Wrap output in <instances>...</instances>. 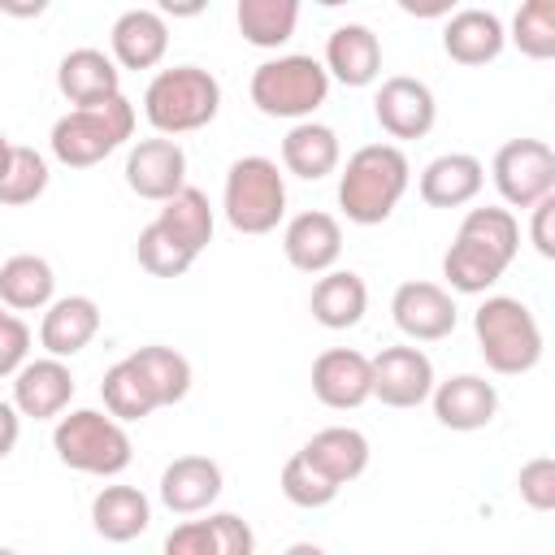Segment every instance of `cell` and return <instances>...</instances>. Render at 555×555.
<instances>
[{"mask_svg":"<svg viewBox=\"0 0 555 555\" xmlns=\"http://www.w3.org/2000/svg\"><path fill=\"white\" fill-rule=\"evenodd\" d=\"M156 225H160L178 247H186L191 256H199V251L212 243V225H217V217H212L208 195H204L199 186H191V182H186L173 199H165V204H160Z\"/></svg>","mask_w":555,"mask_h":555,"instance_id":"obj_30","label":"cell"},{"mask_svg":"<svg viewBox=\"0 0 555 555\" xmlns=\"http://www.w3.org/2000/svg\"><path fill=\"white\" fill-rule=\"evenodd\" d=\"M17 438H22V416H17V408H13V403H4V399H0V460L17 447Z\"/></svg>","mask_w":555,"mask_h":555,"instance_id":"obj_43","label":"cell"},{"mask_svg":"<svg viewBox=\"0 0 555 555\" xmlns=\"http://www.w3.org/2000/svg\"><path fill=\"white\" fill-rule=\"evenodd\" d=\"M117 69H156L169 52V26L160 9H126L108 30Z\"/></svg>","mask_w":555,"mask_h":555,"instance_id":"obj_18","label":"cell"},{"mask_svg":"<svg viewBox=\"0 0 555 555\" xmlns=\"http://www.w3.org/2000/svg\"><path fill=\"white\" fill-rule=\"evenodd\" d=\"M100 334V304L91 295H61L43 308L39 321V347L52 360H69L78 356L91 338Z\"/></svg>","mask_w":555,"mask_h":555,"instance_id":"obj_21","label":"cell"},{"mask_svg":"<svg viewBox=\"0 0 555 555\" xmlns=\"http://www.w3.org/2000/svg\"><path fill=\"white\" fill-rule=\"evenodd\" d=\"M490 178L507 208H533L555 195V152L542 139H507L494 152Z\"/></svg>","mask_w":555,"mask_h":555,"instance_id":"obj_9","label":"cell"},{"mask_svg":"<svg viewBox=\"0 0 555 555\" xmlns=\"http://www.w3.org/2000/svg\"><path fill=\"white\" fill-rule=\"evenodd\" d=\"M160 555H212V529H208V516L204 520H182L165 533V546Z\"/></svg>","mask_w":555,"mask_h":555,"instance_id":"obj_41","label":"cell"},{"mask_svg":"<svg viewBox=\"0 0 555 555\" xmlns=\"http://www.w3.org/2000/svg\"><path fill=\"white\" fill-rule=\"evenodd\" d=\"M338 160H343V147L325 121H295L282 139V169L304 182L330 178L338 169Z\"/></svg>","mask_w":555,"mask_h":555,"instance_id":"obj_26","label":"cell"},{"mask_svg":"<svg viewBox=\"0 0 555 555\" xmlns=\"http://www.w3.org/2000/svg\"><path fill=\"white\" fill-rule=\"evenodd\" d=\"M212 529V555H256V533L234 512H208Z\"/></svg>","mask_w":555,"mask_h":555,"instance_id":"obj_39","label":"cell"},{"mask_svg":"<svg viewBox=\"0 0 555 555\" xmlns=\"http://www.w3.org/2000/svg\"><path fill=\"white\" fill-rule=\"evenodd\" d=\"M516 251H520V225L512 208L499 204L468 208L455 230V243L442 256V278L460 295H486L507 273Z\"/></svg>","mask_w":555,"mask_h":555,"instance_id":"obj_1","label":"cell"},{"mask_svg":"<svg viewBox=\"0 0 555 555\" xmlns=\"http://www.w3.org/2000/svg\"><path fill=\"white\" fill-rule=\"evenodd\" d=\"M516 490H520V503H529L533 512H551L555 507V460L538 455V460L520 464Z\"/></svg>","mask_w":555,"mask_h":555,"instance_id":"obj_38","label":"cell"},{"mask_svg":"<svg viewBox=\"0 0 555 555\" xmlns=\"http://www.w3.org/2000/svg\"><path fill=\"white\" fill-rule=\"evenodd\" d=\"M100 395H104V412H108L113 421H121V425L143 421V416H152V412L160 408V403H156V390L147 386V377L139 373V364H134L130 356L117 360V364L104 373Z\"/></svg>","mask_w":555,"mask_h":555,"instance_id":"obj_31","label":"cell"},{"mask_svg":"<svg viewBox=\"0 0 555 555\" xmlns=\"http://www.w3.org/2000/svg\"><path fill=\"white\" fill-rule=\"evenodd\" d=\"M473 334L486 369L499 377H520L542 360V325L516 295H486L473 312Z\"/></svg>","mask_w":555,"mask_h":555,"instance_id":"obj_3","label":"cell"},{"mask_svg":"<svg viewBox=\"0 0 555 555\" xmlns=\"http://www.w3.org/2000/svg\"><path fill=\"white\" fill-rule=\"evenodd\" d=\"M251 104L264 117H291V121H312V113L325 104L330 95V74L317 56L304 52H286V56H269L251 69Z\"/></svg>","mask_w":555,"mask_h":555,"instance_id":"obj_6","label":"cell"},{"mask_svg":"<svg viewBox=\"0 0 555 555\" xmlns=\"http://www.w3.org/2000/svg\"><path fill=\"white\" fill-rule=\"evenodd\" d=\"M9 147H13V143H9L4 134H0V173H4V160H9Z\"/></svg>","mask_w":555,"mask_h":555,"instance_id":"obj_46","label":"cell"},{"mask_svg":"<svg viewBox=\"0 0 555 555\" xmlns=\"http://www.w3.org/2000/svg\"><path fill=\"white\" fill-rule=\"evenodd\" d=\"M434 416L442 429H455V434H473V429H486L499 412V390L494 382L477 377V373H455L447 382H434Z\"/></svg>","mask_w":555,"mask_h":555,"instance_id":"obj_16","label":"cell"},{"mask_svg":"<svg viewBox=\"0 0 555 555\" xmlns=\"http://www.w3.org/2000/svg\"><path fill=\"white\" fill-rule=\"evenodd\" d=\"M529 61H551L555 56V0H525L512 17L507 35Z\"/></svg>","mask_w":555,"mask_h":555,"instance_id":"obj_35","label":"cell"},{"mask_svg":"<svg viewBox=\"0 0 555 555\" xmlns=\"http://www.w3.org/2000/svg\"><path fill=\"white\" fill-rule=\"evenodd\" d=\"M217 108H221V82L204 65L160 69L143 91V117L165 139L204 130L217 117Z\"/></svg>","mask_w":555,"mask_h":555,"instance_id":"obj_4","label":"cell"},{"mask_svg":"<svg viewBox=\"0 0 555 555\" xmlns=\"http://www.w3.org/2000/svg\"><path fill=\"white\" fill-rule=\"evenodd\" d=\"M312 395L334 412H351L364 399H373V364H369V356L356 351V347H325L312 360Z\"/></svg>","mask_w":555,"mask_h":555,"instance_id":"obj_14","label":"cell"},{"mask_svg":"<svg viewBox=\"0 0 555 555\" xmlns=\"http://www.w3.org/2000/svg\"><path fill=\"white\" fill-rule=\"evenodd\" d=\"M4 317H9V312H4V304H0V325H4Z\"/></svg>","mask_w":555,"mask_h":555,"instance_id":"obj_48","label":"cell"},{"mask_svg":"<svg viewBox=\"0 0 555 555\" xmlns=\"http://www.w3.org/2000/svg\"><path fill=\"white\" fill-rule=\"evenodd\" d=\"M48 160L43 152L26 147V143H13L9 147V160H4V173H0V204L4 208H22V204H35L43 191H48Z\"/></svg>","mask_w":555,"mask_h":555,"instance_id":"obj_34","label":"cell"},{"mask_svg":"<svg viewBox=\"0 0 555 555\" xmlns=\"http://www.w3.org/2000/svg\"><path fill=\"white\" fill-rule=\"evenodd\" d=\"M152 525V503L139 486H104L91 499V529L104 542H134Z\"/></svg>","mask_w":555,"mask_h":555,"instance_id":"obj_28","label":"cell"},{"mask_svg":"<svg viewBox=\"0 0 555 555\" xmlns=\"http://www.w3.org/2000/svg\"><path fill=\"white\" fill-rule=\"evenodd\" d=\"M486 186V165L473 152H442L421 169V199L429 208H464L481 195Z\"/></svg>","mask_w":555,"mask_h":555,"instance_id":"obj_22","label":"cell"},{"mask_svg":"<svg viewBox=\"0 0 555 555\" xmlns=\"http://www.w3.org/2000/svg\"><path fill=\"white\" fill-rule=\"evenodd\" d=\"M52 451L65 468L87 477H117L130 468V455H134L126 425L100 408H74L69 416H56Z\"/></svg>","mask_w":555,"mask_h":555,"instance_id":"obj_5","label":"cell"},{"mask_svg":"<svg viewBox=\"0 0 555 555\" xmlns=\"http://www.w3.org/2000/svg\"><path fill=\"white\" fill-rule=\"evenodd\" d=\"M373 117L390 139H425L438 121V100L421 78L395 74L373 95Z\"/></svg>","mask_w":555,"mask_h":555,"instance_id":"obj_13","label":"cell"},{"mask_svg":"<svg viewBox=\"0 0 555 555\" xmlns=\"http://www.w3.org/2000/svg\"><path fill=\"white\" fill-rule=\"evenodd\" d=\"M56 91L74 108H95V104L121 95V69L100 48H74L56 65Z\"/></svg>","mask_w":555,"mask_h":555,"instance_id":"obj_19","label":"cell"},{"mask_svg":"<svg viewBox=\"0 0 555 555\" xmlns=\"http://www.w3.org/2000/svg\"><path fill=\"white\" fill-rule=\"evenodd\" d=\"M0 9H4V13H17V17H39L48 4H43V0H35V4H9V0H4Z\"/></svg>","mask_w":555,"mask_h":555,"instance_id":"obj_44","label":"cell"},{"mask_svg":"<svg viewBox=\"0 0 555 555\" xmlns=\"http://www.w3.org/2000/svg\"><path fill=\"white\" fill-rule=\"evenodd\" d=\"M412 182V165L399 143H364L338 173V208L356 225H382Z\"/></svg>","mask_w":555,"mask_h":555,"instance_id":"obj_2","label":"cell"},{"mask_svg":"<svg viewBox=\"0 0 555 555\" xmlns=\"http://www.w3.org/2000/svg\"><path fill=\"white\" fill-rule=\"evenodd\" d=\"M221 494V464L208 455H178L160 473V503L178 516L208 512Z\"/></svg>","mask_w":555,"mask_h":555,"instance_id":"obj_24","label":"cell"},{"mask_svg":"<svg viewBox=\"0 0 555 555\" xmlns=\"http://www.w3.org/2000/svg\"><path fill=\"white\" fill-rule=\"evenodd\" d=\"M74 399V373L65 360H26L17 373H13V408L17 416H30V421H56L65 416Z\"/></svg>","mask_w":555,"mask_h":555,"instance_id":"obj_15","label":"cell"},{"mask_svg":"<svg viewBox=\"0 0 555 555\" xmlns=\"http://www.w3.org/2000/svg\"><path fill=\"white\" fill-rule=\"evenodd\" d=\"M234 22L251 48H282L299 26V4L295 0H238Z\"/></svg>","mask_w":555,"mask_h":555,"instance_id":"obj_32","label":"cell"},{"mask_svg":"<svg viewBox=\"0 0 555 555\" xmlns=\"http://www.w3.org/2000/svg\"><path fill=\"white\" fill-rule=\"evenodd\" d=\"M373 364V399H382L386 408H421L429 395H434V360L412 347V343H399V347H382L377 356H369Z\"/></svg>","mask_w":555,"mask_h":555,"instance_id":"obj_10","label":"cell"},{"mask_svg":"<svg viewBox=\"0 0 555 555\" xmlns=\"http://www.w3.org/2000/svg\"><path fill=\"white\" fill-rule=\"evenodd\" d=\"M278 486H282V494H286V503H295V507H330L334 499H338V486L321 473V468H312L308 460H304V451H295L286 464H282V477H278Z\"/></svg>","mask_w":555,"mask_h":555,"instance_id":"obj_36","label":"cell"},{"mask_svg":"<svg viewBox=\"0 0 555 555\" xmlns=\"http://www.w3.org/2000/svg\"><path fill=\"white\" fill-rule=\"evenodd\" d=\"M308 308H312V321L317 325H325V330H351V325H360V317L369 308V286L351 269H330V273L317 278Z\"/></svg>","mask_w":555,"mask_h":555,"instance_id":"obj_27","label":"cell"},{"mask_svg":"<svg viewBox=\"0 0 555 555\" xmlns=\"http://www.w3.org/2000/svg\"><path fill=\"white\" fill-rule=\"evenodd\" d=\"M130 134H134V104L126 95H113L95 108H69L65 117H56L48 147L61 165L91 169L104 156H113Z\"/></svg>","mask_w":555,"mask_h":555,"instance_id":"obj_7","label":"cell"},{"mask_svg":"<svg viewBox=\"0 0 555 555\" xmlns=\"http://www.w3.org/2000/svg\"><path fill=\"white\" fill-rule=\"evenodd\" d=\"M282 555H325V551H321L317 542H291V546H286Z\"/></svg>","mask_w":555,"mask_h":555,"instance_id":"obj_45","label":"cell"},{"mask_svg":"<svg viewBox=\"0 0 555 555\" xmlns=\"http://www.w3.org/2000/svg\"><path fill=\"white\" fill-rule=\"evenodd\" d=\"M282 251L291 260V269L299 273H330L343 256V225L338 217L321 212V208H308V212H295L282 230Z\"/></svg>","mask_w":555,"mask_h":555,"instance_id":"obj_17","label":"cell"},{"mask_svg":"<svg viewBox=\"0 0 555 555\" xmlns=\"http://www.w3.org/2000/svg\"><path fill=\"white\" fill-rule=\"evenodd\" d=\"M126 186L139 199H152V204L173 199L186 186V152H182V143L165 139V134L139 139L126 152Z\"/></svg>","mask_w":555,"mask_h":555,"instance_id":"obj_11","label":"cell"},{"mask_svg":"<svg viewBox=\"0 0 555 555\" xmlns=\"http://www.w3.org/2000/svg\"><path fill=\"white\" fill-rule=\"evenodd\" d=\"M26 351H30V325L17 312H9L0 325V377H13L26 364Z\"/></svg>","mask_w":555,"mask_h":555,"instance_id":"obj_40","label":"cell"},{"mask_svg":"<svg viewBox=\"0 0 555 555\" xmlns=\"http://www.w3.org/2000/svg\"><path fill=\"white\" fill-rule=\"evenodd\" d=\"M369 438L351 425H330V429H317L308 442H304V460L312 468H321L338 490L347 481H356L364 468H369Z\"/></svg>","mask_w":555,"mask_h":555,"instance_id":"obj_25","label":"cell"},{"mask_svg":"<svg viewBox=\"0 0 555 555\" xmlns=\"http://www.w3.org/2000/svg\"><path fill=\"white\" fill-rule=\"evenodd\" d=\"M221 212L238 234H269L286 217V178L269 156H238L225 169Z\"/></svg>","mask_w":555,"mask_h":555,"instance_id":"obj_8","label":"cell"},{"mask_svg":"<svg viewBox=\"0 0 555 555\" xmlns=\"http://www.w3.org/2000/svg\"><path fill=\"white\" fill-rule=\"evenodd\" d=\"M56 299V273L43 256L17 251L0 264V304L13 312H39Z\"/></svg>","mask_w":555,"mask_h":555,"instance_id":"obj_29","label":"cell"},{"mask_svg":"<svg viewBox=\"0 0 555 555\" xmlns=\"http://www.w3.org/2000/svg\"><path fill=\"white\" fill-rule=\"evenodd\" d=\"M503 43H507V30H503V22H499V13H490V9H455L451 17H447V26H442V48H447V56L455 61V65H490L499 52H503Z\"/></svg>","mask_w":555,"mask_h":555,"instance_id":"obj_23","label":"cell"},{"mask_svg":"<svg viewBox=\"0 0 555 555\" xmlns=\"http://www.w3.org/2000/svg\"><path fill=\"white\" fill-rule=\"evenodd\" d=\"M325 74L330 82H343V87H369L377 82L382 74V39L364 26V22H347V26H334L330 39H325Z\"/></svg>","mask_w":555,"mask_h":555,"instance_id":"obj_20","label":"cell"},{"mask_svg":"<svg viewBox=\"0 0 555 555\" xmlns=\"http://www.w3.org/2000/svg\"><path fill=\"white\" fill-rule=\"evenodd\" d=\"M390 317L399 325L403 338L412 343H438L455 330L460 321V308L451 299L447 286L438 282H403L395 295H390Z\"/></svg>","mask_w":555,"mask_h":555,"instance_id":"obj_12","label":"cell"},{"mask_svg":"<svg viewBox=\"0 0 555 555\" xmlns=\"http://www.w3.org/2000/svg\"><path fill=\"white\" fill-rule=\"evenodd\" d=\"M529 212H533V221H529V238H533L538 256L555 260V195L538 199V204H533Z\"/></svg>","mask_w":555,"mask_h":555,"instance_id":"obj_42","label":"cell"},{"mask_svg":"<svg viewBox=\"0 0 555 555\" xmlns=\"http://www.w3.org/2000/svg\"><path fill=\"white\" fill-rule=\"evenodd\" d=\"M0 555H17V551H13V546H0Z\"/></svg>","mask_w":555,"mask_h":555,"instance_id":"obj_47","label":"cell"},{"mask_svg":"<svg viewBox=\"0 0 555 555\" xmlns=\"http://www.w3.org/2000/svg\"><path fill=\"white\" fill-rule=\"evenodd\" d=\"M130 360L139 364V373L147 377V386L156 390V403L160 408H173L186 399L191 390V360L165 343H147L139 351H130Z\"/></svg>","mask_w":555,"mask_h":555,"instance_id":"obj_33","label":"cell"},{"mask_svg":"<svg viewBox=\"0 0 555 555\" xmlns=\"http://www.w3.org/2000/svg\"><path fill=\"white\" fill-rule=\"evenodd\" d=\"M134 256H139V264H143L152 278H182V273L195 264V256H191L186 247H178V243H173L156 221L139 230Z\"/></svg>","mask_w":555,"mask_h":555,"instance_id":"obj_37","label":"cell"}]
</instances>
